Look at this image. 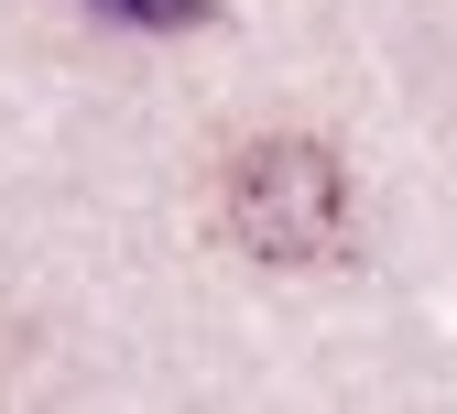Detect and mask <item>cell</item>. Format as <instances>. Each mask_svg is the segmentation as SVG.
Segmentation results:
<instances>
[{
	"label": "cell",
	"instance_id": "6da1fadb",
	"mask_svg": "<svg viewBox=\"0 0 457 414\" xmlns=\"http://www.w3.org/2000/svg\"><path fill=\"white\" fill-rule=\"evenodd\" d=\"M218 218H228V241L251 262H283V273L337 262L349 251V164L327 142H305V131L240 142L228 174H218Z\"/></svg>",
	"mask_w": 457,
	"mask_h": 414
},
{
	"label": "cell",
	"instance_id": "7a4b0ae2",
	"mask_svg": "<svg viewBox=\"0 0 457 414\" xmlns=\"http://www.w3.org/2000/svg\"><path fill=\"white\" fill-rule=\"evenodd\" d=\"M87 12L142 22V33H196V22H207V0H87Z\"/></svg>",
	"mask_w": 457,
	"mask_h": 414
}]
</instances>
